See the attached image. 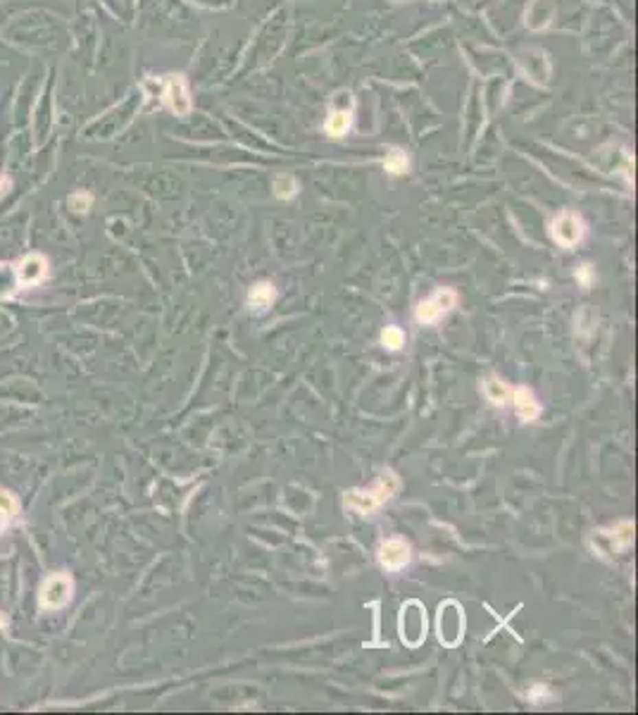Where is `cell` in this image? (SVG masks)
<instances>
[{"label":"cell","instance_id":"6da1fadb","mask_svg":"<svg viewBox=\"0 0 638 715\" xmlns=\"http://www.w3.org/2000/svg\"><path fill=\"white\" fill-rule=\"evenodd\" d=\"M400 492V477L393 470H384L369 489H350L345 492V508L355 510L360 515H372L384 503Z\"/></svg>","mask_w":638,"mask_h":715},{"label":"cell","instance_id":"7a4b0ae2","mask_svg":"<svg viewBox=\"0 0 638 715\" xmlns=\"http://www.w3.org/2000/svg\"><path fill=\"white\" fill-rule=\"evenodd\" d=\"M634 541V522L631 520H622V522L612 525V527L598 529L589 536V546L598 558L610 560L626 551Z\"/></svg>","mask_w":638,"mask_h":715},{"label":"cell","instance_id":"3957f363","mask_svg":"<svg viewBox=\"0 0 638 715\" xmlns=\"http://www.w3.org/2000/svg\"><path fill=\"white\" fill-rule=\"evenodd\" d=\"M455 305H457V291L451 289V286H441V289H436L429 298H424L417 305L415 320L420 322V324H436V322L446 318Z\"/></svg>","mask_w":638,"mask_h":715},{"label":"cell","instance_id":"277c9868","mask_svg":"<svg viewBox=\"0 0 638 715\" xmlns=\"http://www.w3.org/2000/svg\"><path fill=\"white\" fill-rule=\"evenodd\" d=\"M71 591H74V582L67 572H55L48 580L41 584L38 594V606L41 610H58V608L67 606L71 599Z\"/></svg>","mask_w":638,"mask_h":715},{"label":"cell","instance_id":"5b68a950","mask_svg":"<svg viewBox=\"0 0 638 715\" xmlns=\"http://www.w3.org/2000/svg\"><path fill=\"white\" fill-rule=\"evenodd\" d=\"M584 234H586L584 219H581L576 212H571V210L560 212L558 217L550 222V236H553V241L558 243L560 248L579 246L581 239H584Z\"/></svg>","mask_w":638,"mask_h":715},{"label":"cell","instance_id":"8992f818","mask_svg":"<svg viewBox=\"0 0 638 715\" xmlns=\"http://www.w3.org/2000/svg\"><path fill=\"white\" fill-rule=\"evenodd\" d=\"M464 635V613L457 604H441L438 608V639L446 646H457Z\"/></svg>","mask_w":638,"mask_h":715},{"label":"cell","instance_id":"52a82bcc","mask_svg":"<svg viewBox=\"0 0 638 715\" xmlns=\"http://www.w3.org/2000/svg\"><path fill=\"white\" fill-rule=\"evenodd\" d=\"M426 637V615L422 610V606L417 601H410L407 606H402L400 615V639L407 646H420Z\"/></svg>","mask_w":638,"mask_h":715},{"label":"cell","instance_id":"ba28073f","mask_svg":"<svg viewBox=\"0 0 638 715\" xmlns=\"http://www.w3.org/2000/svg\"><path fill=\"white\" fill-rule=\"evenodd\" d=\"M410 558H412L410 544H407L405 539H400V536H391V539L381 541L379 551H376V560H379V565L389 572L402 570L407 563H410Z\"/></svg>","mask_w":638,"mask_h":715},{"label":"cell","instance_id":"9c48e42d","mask_svg":"<svg viewBox=\"0 0 638 715\" xmlns=\"http://www.w3.org/2000/svg\"><path fill=\"white\" fill-rule=\"evenodd\" d=\"M165 103L172 107V112L176 115H188L191 112V98H188V86L186 79L181 74H172L170 79L165 81Z\"/></svg>","mask_w":638,"mask_h":715},{"label":"cell","instance_id":"30bf717a","mask_svg":"<svg viewBox=\"0 0 638 715\" xmlns=\"http://www.w3.org/2000/svg\"><path fill=\"white\" fill-rule=\"evenodd\" d=\"M14 272H17V282L22 286H36L43 282L45 274H48V260L38 253H32L24 260H19Z\"/></svg>","mask_w":638,"mask_h":715},{"label":"cell","instance_id":"8fae6325","mask_svg":"<svg viewBox=\"0 0 638 715\" xmlns=\"http://www.w3.org/2000/svg\"><path fill=\"white\" fill-rule=\"evenodd\" d=\"M510 401L514 403V412H517V417L522 422L538 420L540 412H543L538 398H536V393L529 389V386H517V389H512V398H510Z\"/></svg>","mask_w":638,"mask_h":715},{"label":"cell","instance_id":"7c38bea8","mask_svg":"<svg viewBox=\"0 0 638 715\" xmlns=\"http://www.w3.org/2000/svg\"><path fill=\"white\" fill-rule=\"evenodd\" d=\"M274 300H277V289H274L272 282H258L250 286L248 296H246V305L250 313L255 315H262L267 313L269 308L274 305Z\"/></svg>","mask_w":638,"mask_h":715},{"label":"cell","instance_id":"4fadbf2b","mask_svg":"<svg viewBox=\"0 0 638 715\" xmlns=\"http://www.w3.org/2000/svg\"><path fill=\"white\" fill-rule=\"evenodd\" d=\"M483 393H486V398L493 406H500V408L508 406L510 398H512V389H510L503 380H498V377H488V380L483 382Z\"/></svg>","mask_w":638,"mask_h":715},{"label":"cell","instance_id":"5bb4252c","mask_svg":"<svg viewBox=\"0 0 638 715\" xmlns=\"http://www.w3.org/2000/svg\"><path fill=\"white\" fill-rule=\"evenodd\" d=\"M350 122H353V117H350L348 110H336V112H331V115L326 117L324 129H326V134H329V136L339 139V136H343L345 131L350 129Z\"/></svg>","mask_w":638,"mask_h":715},{"label":"cell","instance_id":"9a60e30c","mask_svg":"<svg viewBox=\"0 0 638 715\" xmlns=\"http://www.w3.org/2000/svg\"><path fill=\"white\" fill-rule=\"evenodd\" d=\"M19 510V500L14 494L10 492H3L0 489V532H3L5 527H10V522L14 520V515H17Z\"/></svg>","mask_w":638,"mask_h":715},{"label":"cell","instance_id":"2e32d148","mask_svg":"<svg viewBox=\"0 0 638 715\" xmlns=\"http://www.w3.org/2000/svg\"><path fill=\"white\" fill-rule=\"evenodd\" d=\"M384 170L389 172V175H393V177L405 175V172L410 170V160H407V155L400 151V148H393L389 155H386V160H384Z\"/></svg>","mask_w":638,"mask_h":715},{"label":"cell","instance_id":"e0dca14e","mask_svg":"<svg viewBox=\"0 0 638 715\" xmlns=\"http://www.w3.org/2000/svg\"><path fill=\"white\" fill-rule=\"evenodd\" d=\"M379 341L386 351H400L402 346H405V331H402L400 327H386V329L381 331Z\"/></svg>","mask_w":638,"mask_h":715},{"label":"cell","instance_id":"ac0fdd59","mask_svg":"<svg viewBox=\"0 0 638 715\" xmlns=\"http://www.w3.org/2000/svg\"><path fill=\"white\" fill-rule=\"evenodd\" d=\"M295 193H298V184H295V179L279 177L277 182H274V196L282 198V201H290Z\"/></svg>","mask_w":638,"mask_h":715},{"label":"cell","instance_id":"d6986e66","mask_svg":"<svg viewBox=\"0 0 638 715\" xmlns=\"http://www.w3.org/2000/svg\"><path fill=\"white\" fill-rule=\"evenodd\" d=\"M91 206H93V196L86 191L81 193H74V196H69V208L74 212H89Z\"/></svg>","mask_w":638,"mask_h":715},{"label":"cell","instance_id":"ffe728a7","mask_svg":"<svg viewBox=\"0 0 638 715\" xmlns=\"http://www.w3.org/2000/svg\"><path fill=\"white\" fill-rule=\"evenodd\" d=\"M553 698V694L548 692V687L545 684H534L532 692H529V701L532 703H545Z\"/></svg>","mask_w":638,"mask_h":715},{"label":"cell","instance_id":"44dd1931","mask_svg":"<svg viewBox=\"0 0 638 715\" xmlns=\"http://www.w3.org/2000/svg\"><path fill=\"white\" fill-rule=\"evenodd\" d=\"M576 282L584 286V289H591V284L595 282L593 267H591V265H581V267L576 270Z\"/></svg>","mask_w":638,"mask_h":715},{"label":"cell","instance_id":"7402d4cb","mask_svg":"<svg viewBox=\"0 0 638 715\" xmlns=\"http://www.w3.org/2000/svg\"><path fill=\"white\" fill-rule=\"evenodd\" d=\"M5 625H8V617H5L3 613H0V630H5Z\"/></svg>","mask_w":638,"mask_h":715}]
</instances>
